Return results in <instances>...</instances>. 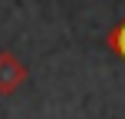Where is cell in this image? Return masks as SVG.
Listing matches in <instances>:
<instances>
[{"label":"cell","mask_w":125,"mask_h":119,"mask_svg":"<svg viewBox=\"0 0 125 119\" xmlns=\"http://www.w3.org/2000/svg\"><path fill=\"white\" fill-rule=\"evenodd\" d=\"M26 83V69H23V63H20L13 53H0V93L3 96H10V93H17L20 86Z\"/></svg>","instance_id":"obj_1"},{"label":"cell","mask_w":125,"mask_h":119,"mask_svg":"<svg viewBox=\"0 0 125 119\" xmlns=\"http://www.w3.org/2000/svg\"><path fill=\"white\" fill-rule=\"evenodd\" d=\"M105 43H109V50H112L115 56H119V60L125 63V20H122V23L115 26V30L109 33V37H105Z\"/></svg>","instance_id":"obj_2"}]
</instances>
